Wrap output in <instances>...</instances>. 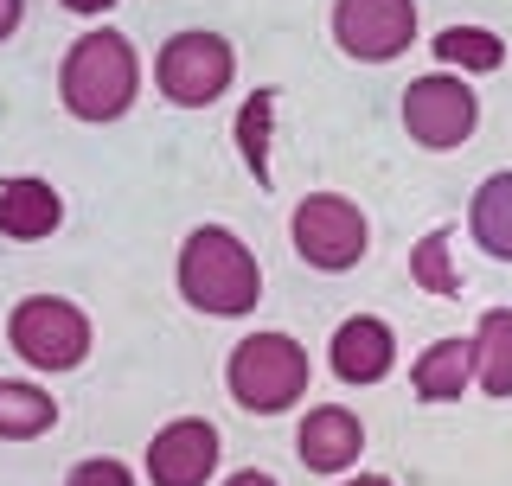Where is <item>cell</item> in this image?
Returning a JSON list of instances; mask_svg holds the SVG:
<instances>
[{
    "instance_id": "cell-17",
    "label": "cell",
    "mask_w": 512,
    "mask_h": 486,
    "mask_svg": "<svg viewBox=\"0 0 512 486\" xmlns=\"http://www.w3.org/2000/svg\"><path fill=\"white\" fill-rule=\"evenodd\" d=\"M58 423V403L45 391H32V384H13L0 378V435L7 442H26V435H45Z\"/></svg>"
},
{
    "instance_id": "cell-11",
    "label": "cell",
    "mask_w": 512,
    "mask_h": 486,
    "mask_svg": "<svg viewBox=\"0 0 512 486\" xmlns=\"http://www.w3.org/2000/svg\"><path fill=\"white\" fill-rule=\"evenodd\" d=\"M391 365H397V339H391L384 320L359 314L333 333V371H340L346 384H378V378H391Z\"/></svg>"
},
{
    "instance_id": "cell-5",
    "label": "cell",
    "mask_w": 512,
    "mask_h": 486,
    "mask_svg": "<svg viewBox=\"0 0 512 486\" xmlns=\"http://www.w3.org/2000/svg\"><path fill=\"white\" fill-rule=\"evenodd\" d=\"M288 231H295L301 263H308V269H327V275L352 269L365 250H372V224H365V212L352 199H340V192H314V199H301Z\"/></svg>"
},
{
    "instance_id": "cell-20",
    "label": "cell",
    "mask_w": 512,
    "mask_h": 486,
    "mask_svg": "<svg viewBox=\"0 0 512 486\" xmlns=\"http://www.w3.org/2000/svg\"><path fill=\"white\" fill-rule=\"evenodd\" d=\"M64 486H135V474L122 461H84V467H71Z\"/></svg>"
},
{
    "instance_id": "cell-8",
    "label": "cell",
    "mask_w": 512,
    "mask_h": 486,
    "mask_svg": "<svg viewBox=\"0 0 512 486\" xmlns=\"http://www.w3.org/2000/svg\"><path fill=\"white\" fill-rule=\"evenodd\" d=\"M333 39L365 64L397 58L416 39V0H333Z\"/></svg>"
},
{
    "instance_id": "cell-3",
    "label": "cell",
    "mask_w": 512,
    "mask_h": 486,
    "mask_svg": "<svg viewBox=\"0 0 512 486\" xmlns=\"http://www.w3.org/2000/svg\"><path fill=\"white\" fill-rule=\"evenodd\" d=\"M224 378H231V397L250 416H282L288 403L308 391L314 365H308V346H295L288 333H250V339H237Z\"/></svg>"
},
{
    "instance_id": "cell-7",
    "label": "cell",
    "mask_w": 512,
    "mask_h": 486,
    "mask_svg": "<svg viewBox=\"0 0 512 486\" xmlns=\"http://www.w3.org/2000/svg\"><path fill=\"white\" fill-rule=\"evenodd\" d=\"M474 116H480V103H474V90L461 84V77H416V84L404 90V128H410V141H423V148H461V141L474 135Z\"/></svg>"
},
{
    "instance_id": "cell-16",
    "label": "cell",
    "mask_w": 512,
    "mask_h": 486,
    "mask_svg": "<svg viewBox=\"0 0 512 486\" xmlns=\"http://www.w3.org/2000/svg\"><path fill=\"white\" fill-rule=\"evenodd\" d=\"M436 58L448 64V71H500L506 64V39L500 32H487V26H448L442 39H436Z\"/></svg>"
},
{
    "instance_id": "cell-23",
    "label": "cell",
    "mask_w": 512,
    "mask_h": 486,
    "mask_svg": "<svg viewBox=\"0 0 512 486\" xmlns=\"http://www.w3.org/2000/svg\"><path fill=\"white\" fill-rule=\"evenodd\" d=\"M71 13H103V7H116V0H64Z\"/></svg>"
},
{
    "instance_id": "cell-24",
    "label": "cell",
    "mask_w": 512,
    "mask_h": 486,
    "mask_svg": "<svg viewBox=\"0 0 512 486\" xmlns=\"http://www.w3.org/2000/svg\"><path fill=\"white\" fill-rule=\"evenodd\" d=\"M346 486H391L384 474H359V480H346Z\"/></svg>"
},
{
    "instance_id": "cell-9",
    "label": "cell",
    "mask_w": 512,
    "mask_h": 486,
    "mask_svg": "<svg viewBox=\"0 0 512 486\" xmlns=\"http://www.w3.org/2000/svg\"><path fill=\"white\" fill-rule=\"evenodd\" d=\"M212 467H218V429L199 423V416L167 423L148 448V480L154 486H205Z\"/></svg>"
},
{
    "instance_id": "cell-21",
    "label": "cell",
    "mask_w": 512,
    "mask_h": 486,
    "mask_svg": "<svg viewBox=\"0 0 512 486\" xmlns=\"http://www.w3.org/2000/svg\"><path fill=\"white\" fill-rule=\"evenodd\" d=\"M20 13H26V0H0V39L20 26Z\"/></svg>"
},
{
    "instance_id": "cell-4",
    "label": "cell",
    "mask_w": 512,
    "mask_h": 486,
    "mask_svg": "<svg viewBox=\"0 0 512 486\" xmlns=\"http://www.w3.org/2000/svg\"><path fill=\"white\" fill-rule=\"evenodd\" d=\"M7 339L32 371H77L90 359V320L58 295H32V301L13 307Z\"/></svg>"
},
{
    "instance_id": "cell-10",
    "label": "cell",
    "mask_w": 512,
    "mask_h": 486,
    "mask_svg": "<svg viewBox=\"0 0 512 486\" xmlns=\"http://www.w3.org/2000/svg\"><path fill=\"white\" fill-rule=\"evenodd\" d=\"M359 448H365V429H359L352 410H340V403L308 410V423L295 435V455H301V467H314V474H340V467L359 461Z\"/></svg>"
},
{
    "instance_id": "cell-15",
    "label": "cell",
    "mask_w": 512,
    "mask_h": 486,
    "mask_svg": "<svg viewBox=\"0 0 512 486\" xmlns=\"http://www.w3.org/2000/svg\"><path fill=\"white\" fill-rule=\"evenodd\" d=\"M468 231L487 256H500L512 263V173H493V180H480L474 192V212H468Z\"/></svg>"
},
{
    "instance_id": "cell-19",
    "label": "cell",
    "mask_w": 512,
    "mask_h": 486,
    "mask_svg": "<svg viewBox=\"0 0 512 486\" xmlns=\"http://www.w3.org/2000/svg\"><path fill=\"white\" fill-rule=\"evenodd\" d=\"M448 250H455V237L429 231L423 243H416V256H410V282L429 288V295H461V275H455V263H448Z\"/></svg>"
},
{
    "instance_id": "cell-13",
    "label": "cell",
    "mask_w": 512,
    "mask_h": 486,
    "mask_svg": "<svg viewBox=\"0 0 512 486\" xmlns=\"http://www.w3.org/2000/svg\"><path fill=\"white\" fill-rule=\"evenodd\" d=\"M474 378V339H436L423 359L410 365V384L423 403H455Z\"/></svg>"
},
{
    "instance_id": "cell-18",
    "label": "cell",
    "mask_w": 512,
    "mask_h": 486,
    "mask_svg": "<svg viewBox=\"0 0 512 486\" xmlns=\"http://www.w3.org/2000/svg\"><path fill=\"white\" fill-rule=\"evenodd\" d=\"M269 122H276V90H256L237 109V154L256 173V186H269Z\"/></svg>"
},
{
    "instance_id": "cell-6",
    "label": "cell",
    "mask_w": 512,
    "mask_h": 486,
    "mask_svg": "<svg viewBox=\"0 0 512 486\" xmlns=\"http://www.w3.org/2000/svg\"><path fill=\"white\" fill-rule=\"evenodd\" d=\"M231 71H237V52L218 32H173V39L160 45V64H154L167 103H180V109L218 103V96L231 90Z\"/></svg>"
},
{
    "instance_id": "cell-22",
    "label": "cell",
    "mask_w": 512,
    "mask_h": 486,
    "mask_svg": "<svg viewBox=\"0 0 512 486\" xmlns=\"http://www.w3.org/2000/svg\"><path fill=\"white\" fill-rule=\"evenodd\" d=\"M224 486H276V480H269V474H256V467H250V474H231Z\"/></svg>"
},
{
    "instance_id": "cell-2",
    "label": "cell",
    "mask_w": 512,
    "mask_h": 486,
    "mask_svg": "<svg viewBox=\"0 0 512 486\" xmlns=\"http://www.w3.org/2000/svg\"><path fill=\"white\" fill-rule=\"evenodd\" d=\"M141 90V64H135V45L122 32H84V39L64 52V71H58V96L77 122H116Z\"/></svg>"
},
{
    "instance_id": "cell-14",
    "label": "cell",
    "mask_w": 512,
    "mask_h": 486,
    "mask_svg": "<svg viewBox=\"0 0 512 486\" xmlns=\"http://www.w3.org/2000/svg\"><path fill=\"white\" fill-rule=\"evenodd\" d=\"M474 378L487 397H512V307H487L474 327Z\"/></svg>"
},
{
    "instance_id": "cell-1",
    "label": "cell",
    "mask_w": 512,
    "mask_h": 486,
    "mask_svg": "<svg viewBox=\"0 0 512 486\" xmlns=\"http://www.w3.org/2000/svg\"><path fill=\"white\" fill-rule=\"evenodd\" d=\"M180 295L199 307V314L237 320L263 301V269H256L250 243L231 237L224 224H199L180 250Z\"/></svg>"
},
{
    "instance_id": "cell-12",
    "label": "cell",
    "mask_w": 512,
    "mask_h": 486,
    "mask_svg": "<svg viewBox=\"0 0 512 486\" xmlns=\"http://www.w3.org/2000/svg\"><path fill=\"white\" fill-rule=\"evenodd\" d=\"M64 218V199L45 180H7L0 186V237H20V243H39L52 237Z\"/></svg>"
}]
</instances>
